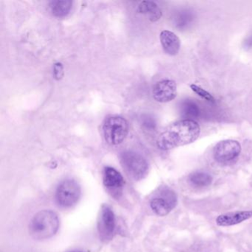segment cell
I'll return each instance as SVG.
<instances>
[{
	"label": "cell",
	"instance_id": "1",
	"mask_svg": "<svg viewBox=\"0 0 252 252\" xmlns=\"http://www.w3.org/2000/svg\"><path fill=\"white\" fill-rule=\"evenodd\" d=\"M200 127L195 121L182 120L168 126L157 139L160 150H169L191 144L198 138Z\"/></svg>",
	"mask_w": 252,
	"mask_h": 252
},
{
	"label": "cell",
	"instance_id": "2",
	"mask_svg": "<svg viewBox=\"0 0 252 252\" xmlns=\"http://www.w3.org/2000/svg\"><path fill=\"white\" fill-rule=\"evenodd\" d=\"M60 225V218L56 212L42 210L36 213L31 220L29 233L34 240H46L57 234Z\"/></svg>",
	"mask_w": 252,
	"mask_h": 252
},
{
	"label": "cell",
	"instance_id": "3",
	"mask_svg": "<svg viewBox=\"0 0 252 252\" xmlns=\"http://www.w3.org/2000/svg\"><path fill=\"white\" fill-rule=\"evenodd\" d=\"M129 125L127 121L121 116L107 118L103 125L104 139L110 145L122 144L127 136Z\"/></svg>",
	"mask_w": 252,
	"mask_h": 252
},
{
	"label": "cell",
	"instance_id": "4",
	"mask_svg": "<svg viewBox=\"0 0 252 252\" xmlns=\"http://www.w3.org/2000/svg\"><path fill=\"white\" fill-rule=\"evenodd\" d=\"M120 159L125 172L135 181L143 179L148 173V163L139 153L134 151L124 152L121 155Z\"/></svg>",
	"mask_w": 252,
	"mask_h": 252
},
{
	"label": "cell",
	"instance_id": "5",
	"mask_svg": "<svg viewBox=\"0 0 252 252\" xmlns=\"http://www.w3.org/2000/svg\"><path fill=\"white\" fill-rule=\"evenodd\" d=\"M82 195L80 185L74 180L63 181L57 187L55 197L59 206L70 208L79 202Z\"/></svg>",
	"mask_w": 252,
	"mask_h": 252
},
{
	"label": "cell",
	"instance_id": "6",
	"mask_svg": "<svg viewBox=\"0 0 252 252\" xmlns=\"http://www.w3.org/2000/svg\"><path fill=\"white\" fill-rule=\"evenodd\" d=\"M116 225L114 212L108 205H103L100 209L97 223L98 234L102 241L107 242L113 239Z\"/></svg>",
	"mask_w": 252,
	"mask_h": 252
},
{
	"label": "cell",
	"instance_id": "7",
	"mask_svg": "<svg viewBox=\"0 0 252 252\" xmlns=\"http://www.w3.org/2000/svg\"><path fill=\"white\" fill-rule=\"evenodd\" d=\"M241 153V145L234 140H224L214 148V158L218 163H228L234 161Z\"/></svg>",
	"mask_w": 252,
	"mask_h": 252
},
{
	"label": "cell",
	"instance_id": "8",
	"mask_svg": "<svg viewBox=\"0 0 252 252\" xmlns=\"http://www.w3.org/2000/svg\"><path fill=\"white\" fill-rule=\"evenodd\" d=\"M177 205V196L170 189L163 190L150 202L152 210L158 216H166Z\"/></svg>",
	"mask_w": 252,
	"mask_h": 252
},
{
	"label": "cell",
	"instance_id": "9",
	"mask_svg": "<svg viewBox=\"0 0 252 252\" xmlns=\"http://www.w3.org/2000/svg\"><path fill=\"white\" fill-rule=\"evenodd\" d=\"M153 97L160 103L169 102L177 95V85L172 80H163L158 82L153 88Z\"/></svg>",
	"mask_w": 252,
	"mask_h": 252
},
{
	"label": "cell",
	"instance_id": "10",
	"mask_svg": "<svg viewBox=\"0 0 252 252\" xmlns=\"http://www.w3.org/2000/svg\"><path fill=\"white\" fill-rule=\"evenodd\" d=\"M252 218V211H236L222 214L216 218L218 226H231Z\"/></svg>",
	"mask_w": 252,
	"mask_h": 252
},
{
	"label": "cell",
	"instance_id": "11",
	"mask_svg": "<svg viewBox=\"0 0 252 252\" xmlns=\"http://www.w3.org/2000/svg\"><path fill=\"white\" fill-rule=\"evenodd\" d=\"M103 184L110 191H118L125 185V180L116 169L107 166L104 168L103 172Z\"/></svg>",
	"mask_w": 252,
	"mask_h": 252
},
{
	"label": "cell",
	"instance_id": "12",
	"mask_svg": "<svg viewBox=\"0 0 252 252\" xmlns=\"http://www.w3.org/2000/svg\"><path fill=\"white\" fill-rule=\"evenodd\" d=\"M160 39L166 54L170 56H175L178 54L181 48V41L175 33L169 31H163L160 33Z\"/></svg>",
	"mask_w": 252,
	"mask_h": 252
},
{
	"label": "cell",
	"instance_id": "13",
	"mask_svg": "<svg viewBox=\"0 0 252 252\" xmlns=\"http://www.w3.org/2000/svg\"><path fill=\"white\" fill-rule=\"evenodd\" d=\"M137 11L140 14L148 16L149 20L153 23L158 21L162 17L161 10L156 2L152 1L141 2L138 5Z\"/></svg>",
	"mask_w": 252,
	"mask_h": 252
},
{
	"label": "cell",
	"instance_id": "14",
	"mask_svg": "<svg viewBox=\"0 0 252 252\" xmlns=\"http://www.w3.org/2000/svg\"><path fill=\"white\" fill-rule=\"evenodd\" d=\"M73 2L70 0H57L50 2V9L54 17H66L70 13Z\"/></svg>",
	"mask_w": 252,
	"mask_h": 252
},
{
	"label": "cell",
	"instance_id": "15",
	"mask_svg": "<svg viewBox=\"0 0 252 252\" xmlns=\"http://www.w3.org/2000/svg\"><path fill=\"white\" fill-rule=\"evenodd\" d=\"M181 113L187 120L194 121L200 116V108L192 100L187 99L181 104Z\"/></svg>",
	"mask_w": 252,
	"mask_h": 252
},
{
	"label": "cell",
	"instance_id": "16",
	"mask_svg": "<svg viewBox=\"0 0 252 252\" xmlns=\"http://www.w3.org/2000/svg\"><path fill=\"white\" fill-rule=\"evenodd\" d=\"M189 182L195 187L203 188L212 184V177L204 172H193L190 175Z\"/></svg>",
	"mask_w": 252,
	"mask_h": 252
},
{
	"label": "cell",
	"instance_id": "17",
	"mask_svg": "<svg viewBox=\"0 0 252 252\" xmlns=\"http://www.w3.org/2000/svg\"><path fill=\"white\" fill-rule=\"evenodd\" d=\"M194 16L191 11H181L175 15L174 18L175 26L179 29H185L192 23Z\"/></svg>",
	"mask_w": 252,
	"mask_h": 252
},
{
	"label": "cell",
	"instance_id": "18",
	"mask_svg": "<svg viewBox=\"0 0 252 252\" xmlns=\"http://www.w3.org/2000/svg\"><path fill=\"white\" fill-rule=\"evenodd\" d=\"M190 88L192 90V91H194L196 94H197L199 96L201 97L203 99L206 100V101H209V102L215 103V98L209 92L205 91L203 88L196 85H190Z\"/></svg>",
	"mask_w": 252,
	"mask_h": 252
},
{
	"label": "cell",
	"instance_id": "19",
	"mask_svg": "<svg viewBox=\"0 0 252 252\" xmlns=\"http://www.w3.org/2000/svg\"><path fill=\"white\" fill-rule=\"evenodd\" d=\"M54 78L57 80H60V79H63V76H64V68H63V65L61 63H56L54 64Z\"/></svg>",
	"mask_w": 252,
	"mask_h": 252
},
{
	"label": "cell",
	"instance_id": "20",
	"mask_svg": "<svg viewBox=\"0 0 252 252\" xmlns=\"http://www.w3.org/2000/svg\"><path fill=\"white\" fill-rule=\"evenodd\" d=\"M245 47L246 48H252V34L249 37H248L246 42H245Z\"/></svg>",
	"mask_w": 252,
	"mask_h": 252
},
{
	"label": "cell",
	"instance_id": "21",
	"mask_svg": "<svg viewBox=\"0 0 252 252\" xmlns=\"http://www.w3.org/2000/svg\"></svg>",
	"mask_w": 252,
	"mask_h": 252
}]
</instances>
